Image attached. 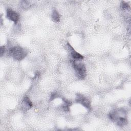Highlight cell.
<instances>
[{
  "mask_svg": "<svg viewBox=\"0 0 131 131\" xmlns=\"http://www.w3.org/2000/svg\"><path fill=\"white\" fill-rule=\"evenodd\" d=\"M109 118L117 125L122 127L128 123L127 112L124 108H119L111 111L108 114Z\"/></svg>",
  "mask_w": 131,
  "mask_h": 131,
  "instance_id": "obj_1",
  "label": "cell"
},
{
  "mask_svg": "<svg viewBox=\"0 0 131 131\" xmlns=\"http://www.w3.org/2000/svg\"><path fill=\"white\" fill-rule=\"evenodd\" d=\"M9 54L14 59L20 61L26 57L28 51L19 46H15L9 48Z\"/></svg>",
  "mask_w": 131,
  "mask_h": 131,
  "instance_id": "obj_2",
  "label": "cell"
},
{
  "mask_svg": "<svg viewBox=\"0 0 131 131\" xmlns=\"http://www.w3.org/2000/svg\"><path fill=\"white\" fill-rule=\"evenodd\" d=\"M80 60H71V65L74 70L76 77L80 79H84L86 75V71L85 65Z\"/></svg>",
  "mask_w": 131,
  "mask_h": 131,
  "instance_id": "obj_3",
  "label": "cell"
},
{
  "mask_svg": "<svg viewBox=\"0 0 131 131\" xmlns=\"http://www.w3.org/2000/svg\"><path fill=\"white\" fill-rule=\"evenodd\" d=\"M75 101L77 103H80V104L83 105L84 107H85L89 111L91 110V101L89 98H88L86 97H85L83 95L81 94L77 93L76 96Z\"/></svg>",
  "mask_w": 131,
  "mask_h": 131,
  "instance_id": "obj_4",
  "label": "cell"
},
{
  "mask_svg": "<svg viewBox=\"0 0 131 131\" xmlns=\"http://www.w3.org/2000/svg\"><path fill=\"white\" fill-rule=\"evenodd\" d=\"M6 16L8 19L17 24L19 19V14L10 8H8L6 11Z\"/></svg>",
  "mask_w": 131,
  "mask_h": 131,
  "instance_id": "obj_5",
  "label": "cell"
},
{
  "mask_svg": "<svg viewBox=\"0 0 131 131\" xmlns=\"http://www.w3.org/2000/svg\"><path fill=\"white\" fill-rule=\"evenodd\" d=\"M67 47L68 50H69L70 55H71V57L72 58L73 60H81L84 58L83 56H82L80 53H79L77 51H76L74 49V48L71 46V45L70 44V43L68 42L67 43Z\"/></svg>",
  "mask_w": 131,
  "mask_h": 131,
  "instance_id": "obj_6",
  "label": "cell"
},
{
  "mask_svg": "<svg viewBox=\"0 0 131 131\" xmlns=\"http://www.w3.org/2000/svg\"><path fill=\"white\" fill-rule=\"evenodd\" d=\"M33 106V104L28 96H25L21 103V109L23 111H27Z\"/></svg>",
  "mask_w": 131,
  "mask_h": 131,
  "instance_id": "obj_7",
  "label": "cell"
},
{
  "mask_svg": "<svg viewBox=\"0 0 131 131\" xmlns=\"http://www.w3.org/2000/svg\"><path fill=\"white\" fill-rule=\"evenodd\" d=\"M62 100L63 102V103L62 105V109L65 112H69L70 111V107L72 105L71 101L64 98H62Z\"/></svg>",
  "mask_w": 131,
  "mask_h": 131,
  "instance_id": "obj_8",
  "label": "cell"
},
{
  "mask_svg": "<svg viewBox=\"0 0 131 131\" xmlns=\"http://www.w3.org/2000/svg\"><path fill=\"white\" fill-rule=\"evenodd\" d=\"M51 17H52L53 21H54V22H56V23L59 22L60 20V15H59V13L58 12V11L56 10H54L52 11V13L51 14Z\"/></svg>",
  "mask_w": 131,
  "mask_h": 131,
  "instance_id": "obj_9",
  "label": "cell"
},
{
  "mask_svg": "<svg viewBox=\"0 0 131 131\" xmlns=\"http://www.w3.org/2000/svg\"><path fill=\"white\" fill-rule=\"evenodd\" d=\"M32 6V4L28 1H21L20 2V6L22 8L27 9H29Z\"/></svg>",
  "mask_w": 131,
  "mask_h": 131,
  "instance_id": "obj_10",
  "label": "cell"
},
{
  "mask_svg": "<svg viewBox=\"0 0 131 131\" xmlns=\"http://www.w3.org/2000/svg\"><path fill=\"white\" fill-rule=\"evenodd\" d=\"M121 8L123 10H130V6L129 4L124 1H122L121 3Z\"/></svg>",
  "mask_w": 131,
  "mask_h": 131,
  "instance_id": "obj_11",
  "label": "cell"
},
{
  "mask_svg": "<svg viewBox=\"0 0 131 131\" xmlns=\"http://www.w3.org/2000/svg\"><path fill=\"white\" fill-rule=\"evenodd\" d=\"M5 52V47L4 46H2L1 47V48H0L1 56H2Z\"/></svg>",
  "mask_w": 131,
  "mask_h": 131,
  "instance_id": "obj_12",
  "label": "cell"
},
{
  "mask_svg": "<svg viewBox=\"0 0 131 131\" xmlns=\"http://www.w3.org/2000/svg\"><path fill=\"white\" fill-rule=\"evenodd\" d=\"M57 96H58V94H57V93H52V94H51V97H50V100L51 101V100L54 99L56 98Z\"/></svg>",
  "mask_w": 131,
  "mask_h": 131,
  "instance_id": "obj_13",
  "label": "cell"
}]
</instances>
